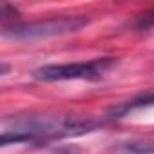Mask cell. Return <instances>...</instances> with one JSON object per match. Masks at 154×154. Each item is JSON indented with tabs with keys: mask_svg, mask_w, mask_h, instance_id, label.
Wrapping results in <instances>:
<instances>
[{
	"mask_svg": "<svg viewBox=\"0 0 154 154\" xmlns=\"http://www.w3.org/2000/svg\"><path fill=\"white\" fill-rule=\"evenodd\" d=\"M154 105V93H147L143 96H138V98H132L129 102H123L122 105L114 107L111 112H109V118L116 120V118H123L125 114H129L131 111H136V109H141V107H150Z\"/></svg>",
	"mask_w": 154,
	"mask_h": 154,
	"instance_id": "obj_4",
	"label": "cell"
},
{
	"mask_svg": "<svg viewBox=\"0 0 154 154\" xmlns=\"http://www.w3.org/2000/svg\"><path fill=\"white\" fill-rule=\"evenodd\" d=\"M116 65V58L103 56L89 62L51 63L33 71V78L40 82H65V80H100Z\"/></svg>",
	"mask_w": 154,
	"mask_h": 154,
	"instance_id": "obj_2",
	"label": "cell"
},
{
	"mask_svg": "<svg viewBox=\"0 0 154 154\" xmlns=\"http://www.w3.org/2000/svg\"><path fill=\"white\" fill-rule=\"evenodd\" d=\"M125 149H127L129 152H134V154H152V152H154V143L145 141V140H140V141H131V143H127Z\"/></svg>",
	"mask_w": 154,
	"mask_h": 154,
	"instance_id": "obj_5",
	"label": "cell"
},
{
	"mask_svg": "<svg viewBox=\"0 0 154 154\" xmlns=\"http://www.w3.org/2000/svg\"><path fill=\"white\" fill-rule=\"evenodd\" d=\"M89 20L85 17H54L27 24L4 26V35L15 40H40L49 36H60L82 29Z\"/></svg>",
	"mask_w": 154,
	"mask_h": 154,
	"instance_id": "obj_3",
	"label": "cell"
},
{
	"mask_svg": "<svg viewBox=\"0 0 154 154\" xmlns=\"http://www.w3.org/2000/svg\"><path fill=\"white\" fill-rule=\"evenodd\" d=\"M136 27H138V29H149V27H154V9L143 13V15L138 18Z\"/></svg>",
	"mask_w": 154,
	"mask_h": 154,
	"instance_id": "obj_6",
	"label": "cell"
},
{
	"mask_svg": "<svg viewBox=\"0 0 154 154\" xmlns=\"http://www.w3.org/2000/svg\"><path fill=\"white\" fill-rule=\"evenodd\" d=\"M100 122L96 120H78L69 116H36L15 122V131H6L2 134V145L24 143V141H49L71 136H80L93 132Z\"/></svg>",
	"mask_w": 154,
	"mask_h": 154,
	"instance_id": "obj_1",
	"label": "cell"
}]
</instances>
